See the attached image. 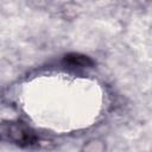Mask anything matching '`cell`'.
Listing matches in <instances>:
<instances>
[{
	"instance_id": "6da1fadb",
	"label": "cell",
	"mask_w": 152,
	"mask_h": 152,
	"mask_svg": "<svg viewBox=\"0 0 152 152\" xmlns=\"http://www.w3.org/2000/svg\"><path fill=\"white\" fill-rule=\"evenodd\" d=\"M0 139L19 146H31L37 141V135L20 121H6L0 124Z\"/></svg>"
},
{
	"instance_id": "7a4b0ae2",
	"label": "cell",
	"mask_w": 152,
	"mask_h": 152,
	"mask_svg": "<svg viewBox=\"0 0 152 152\" xmlns=\"http://www.w3.org/2000/svg\"><path fill=\"white\" fill-rule=\"evenodd\" d=\"M63 62L68 68H71V69L91 68L94 65L93 59H90L88 56H84L81 53H68L64 56Z\"/></svg>"
},
{
	"instance_id": "3957f363",
	"label": "cell",
	"mask_w": 152,
	"mask_h": 152,
	"mask_svg": "<svg viewBox=\"0 0 152 152\" xmlns=\"http://www.w3.org/2000/svg\"><path fill=\"white\" fill-rule=\"evenodd\" d=\"M84 150H87V151H102V150H104V145H103V142L91 141L84 146Z\"/></svg>"
}]
</instances>
